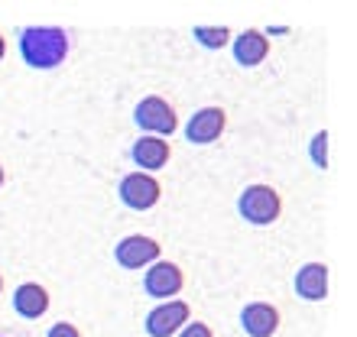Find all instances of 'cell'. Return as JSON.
I'll return each instance as SVG.
<instances>
[{"instance_id": "13", "label": "cell", "mask_w": 357, "mask_h": 337, "mask_svg": "<svg viewBox=\"0 0 357 337\" xmlns=\"http://www.w3.org/2000/svg\"><path fill=\"white\" fill-rule=\"evenodd\" d=\"M13 311L26 321L43 318L49 311V292L39 282H20L17 289H13Z\"/></svg>"}, {"instance_id": "9", "label": "cell", "mask_w": 357, "mask_h": 337, "mask_svg": "<svg viewBox=\"0 0 357 337\" xmlns=\"http://www.w3.org/2000/svg\"><path fill=\"white\" fill-rule=\"evenodd\" d=\"M241 328L250 337H273L280 328V308L270 301H250L241 308Z\"/></svg>"}, {"instance_id": "14", "label": "cell", "mask_w": 357, "mask_h": 337, "mask_svg": "<svg viewBox=\"0 0 357 337\" xmlns=\"http://www.w3.org/2000/svg\"><path fill=\"white\" fill-rule=\"evenodd\" d=\"M192 36L202 49H225L231 42V29L227 26H195Z\"/></svg>"}, {"instance_id": "2", "label": "cell", "mask_w": 357, "mask_h": 337, "mask_svg": "<svg viewBox=\"0 0 357 337\" xmlns=\"http://www.w3.org/2000/svg\"><path fill=\"white\" fill-rule=\"evenodd\" d=\"M237 211L244 217L247 224H257V227H266L273 221H280L282 214V198L276 188L270 185H247L237 198Z\"/></svg>"}, {"instance_id": "10", "label": "cell", "mask_w": 357, "mask_h": 337, "mask_svg": "<svg viewBox=\"0 0 357 337\" xmlns=\"http://www.w3.org/2000/svg\"><path fill=\"white\" fill-rule=\"evenodd\" d=\"M231 52H234L237 65L257 68V65H264L266 56H270V39H266V33H260V29H244L241 36H234Z\"/></svg>"}, {"instance_id": "20", "label": "cell", "mask_w": 357, "mask_h": 337, "mask_svg": "<svg viewBox=\"0 0 357 337\" xmlns=\"http://www.w3.org/2000/svg\"><path fill=\"white\" fill-rule=\"evenodd\" d=\"M0 295H3V276H0Z\"/></svg>"}, {"instance_id": "17", "label": "cell", "mask_w": 357, "mask_h": 337, "mask_svg": "<svg viewBox=\"0 0 357 337\" xmlns=\"http://www.w3.org/2000/svg\"><path fill=\"white\" fill-rule=\"evenodd\" d=\"M46 337H82V334H78L75 324H68V321H56V324L49 328Z\"/></svg>"}, {"instance_id": "8", "label": "cell", "mask_w": 357, "mask_h": 337, "mask_svg": "<svg viewBox=\"0 0 357 337\" xmlns=\"http://www.w3.org/2000/svg\"><path fill=\"white\" fill-rule=\"evenodd\" d=\"M227 127V113L221 107H202L188 117L185 123V140L195 143V146H208V143H215Z\"/></svg>"}, {"instance_id": "21", "label": "cell", "mask_w": 357, "mask_h": 337, "mask_svg": "<svg viewBox=\"0 0 357 337\" xmlns=\"http://www.w3.org/2000/svg\"><path fill=\"white\" fill-rule=\"evenodd\" d=\"M0 337H7V334H0Z\"/></svg>"}, {"instance_id": "16", "label": "cell", "mask_w": 357, "mask_h": 337, "mask_svg": "<svg viewBox=\"0 0 357 337\" xmlns=\"http://www.w3.org/2000/svg\"><path fill=\"white\" fill-rule=\"evenodd\" d=\"M176 337H215V334H211V328H208L205 321H188Z\"/></svg>"}, {"instance_id": "11", "label": "cell", "mask_w": 357, "mask_h": 337, "mask_svg": "<svg viewBox=\"0 0 357 337\" xmlns=\"http://www.w3.org/2000/svg\"><path fill=\"white\" fill-rule=\"evenodd\" d=\"M292 289L305 301L328 299V266L325 262H305V266H299L296 279H292Z\"/></svg>"}, {"instance_id": "1", "label": "cell", "mask_w": 357, "mask_h": 337, "mask_svg": "<svg viewBox=\"0 0 357 337\" xmlns=\"http://www.w3.org/2000/svg\"><path fill=\"white\" fill-rule=\"evenodd\" d=\"M17 42L23 62L36 72L59 68L68 58V49H72V36L62 26H23Z\"/></svg>"}, {"instance_id": "5", "label": "cell", "mask_w": 357, "mask_h": 337, "mask_svg": "<svg viewBox=\"0 0 357 337\" xmlns=\"http://www.w3.org/2000/svg\"><path fill=\"white\" fill-rule=\"evenodd\" d=\"M160 256H162L160 240L143 237V234L123 237L121 244L114 246V260H117L121 269H146V266H153Z\"/></svg>"}, {"instance_id": "6", "label": "cell", "mask_w": 357, "mask_h": 337, "mask_svg": "<svg viewBox=\"0 0 357 337\" xmlns=\"http://www.w3.org/2000/svg\"><path fill=\"white\" fill-rule=\"evenodd\" d=\"M185 285V276L178 269L176 262L169 260H156L153 266H146V276H143V292L150 299H160V301H169L176 299L178 292Z\"/></svg>"}, {"instance_id": "18", "label": "cell", "mask_w": 357, "mask_h": 337, "mask_svg": "<svg viewBox=\"0 0 357 337\" xmlns=\"http://www.w3.org/2000/svg\"><path fill=\"white\" fill-rule=\"evenodd\" d=\"M3 56H7V42H3V36H0V62H3Z\"/></svg>"}, {"instance_id": "3", "label": "cell", "mask_w": 357, "mask_h": 337, "mask_svg": "<svg viewBox=\"0 0 357 337\" xmlns=\"http://www.w3.org/2000/svg\"><path fill=\"white\" fill-rule=\"evenodd\" d=\"M133 123H137L146 136H160V140H169L172 133L178 130L176 107H172L166 97H160V94H150V97H143V101L133 107Z\"/></svg>"}, {"instance_id": "15", "label": "cell", "mask_w": 357, "mask_h": 337, "mask_svg": "<svg viewBox=\"0 0 357 337\" xmlns=\"http://www.w3.org/2000/svg\"><path fill=\"white\" fill-rule=\"evenodd\" d=\"M309 156H312V162H315L319 168H328V130H319L315 136H312Z\"/></svg>"}, {"instance_id": "19", "label": "cell", "mask_w": 357, "mask_h": 337, "mask_svg": "<svg viewBox=\"0 0 357 337\" xmlns=\"http://www.w3.org/2000/svg\"><path fill=\"white\" fill-rule=\"evenodd\" d=\"M3 182H7V175H3V166H0V188H3Z\"/></svg>"}, {"instance_id": "7", "label": "cell", "mask_w": 357, "mask_h": 337, "mask_svg": "<svg viewBox=\"0 0 357 337\" xmlns=\"http://www.w3.org/2000/svg\"><path fill=\"white\" fill-rule=\"evenodd\" d=\"M117 195L130 211H150L156 201H160V182L146 172H130V175L121 178L117 185Z\"/></svg>"}, {"instance_id": "12", "label": "cell", "mask_w": 357, "mask_h": 337, "mask_svg": "<svg viewBox=\"0 0 357 337\" xmlns=\"http://www.w3.org/2000/svg\"><path fill=\"white\" fill-rule=\"evenodd\" d=\"M130 156L133 162H137V172H156V168H162L166 162H169L172 150H169V143L160 140V136H140V140L130 146Z\"/></svg>"}, {"instance_id": "4", "label": "cell", "mask_w": 357, "mask_h": 337, "mask_svg": "<svg viewBox=\"0 0 357 337\" xmlns=\"http://www.w3.org/2000/svg\"><path fill=\"white\" fill-rule=\"evenodd\" d=\"M188 321H192V308L182 299H169V301H160L156 308H150L143 328H146L150 337H176Z\"/></svg>"}]
</instances>
